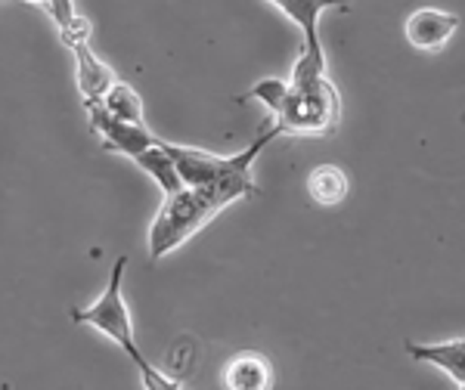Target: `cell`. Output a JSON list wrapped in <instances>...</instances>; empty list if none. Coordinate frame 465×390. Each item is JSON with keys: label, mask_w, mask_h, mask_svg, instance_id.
Listing matches in <instances>:
<instances>
[{"label": "cell", "mask_w": 465, "mask_h": 390, "mask_svg": "<svg viewBox=\"0 0 465 390\" xmlns=\"http://www.w3.org/2000/svg\"><path fill=\"white\" fill-rule=\"evenodd\" d=\"M249 195H258L252 174L230 177L212 186H186L177 195H168L149 227V258H168L171 251L190 242L199 229H205L223 208H230L239 199H249Z\"/></svg>", "instance_id": "1"}, {"label": "cell", "mask_w": 465, "mask_h": 390, "mask_svg": "<svg viewBox=\"0 0 465 390\" xmlns=\"http://www.w3.org/2000/svg\"><path fill=\"white\" fill-rule=\"evenodd\" d=\"M276 137H280V133H276L273 127H267V131H261L258 137L249 142V149H242V152H236V155H212V152H205V149L174 146V142H168V140H162V149L168 152V159L174 161L183 186H212L230 177L252 174L254 159H258L270 146V140H276Z\"/></svg>", "instance_id": "2"}, {"label": "cell", "mask_w": 465, "mask_h": 390, "mask_svg": "<svg viewBox=\"0 0 465 390\" xmlns=\"http://www.w3.org/2000/svg\"><path fill=\"white\" fill-rule=\"evenodd\" d=\"M124 269H127V258H118L115 264H112L106 291L90 307H84V310H72V322H81V326H90L106 337H112V341L124 350V356L131 359V363H137V359L143 356V350H140V344H137L134 319L124 301Z\"/></svg>", "instance_id": "3"}, {"label": "cell", "mask_w": 465, "mask_h": 390, "mask_svg": "<svg viewBox=\"0 0 465 390\" xmlns=\"http://www.w3.org/2000/svg\"><path fill=\"white\" fill-rule=\"evenodd\" d=\"M341 118V100L332 81H320L313 87H292L286 106L273 118V131L280 137H320V133H332Z\"/></svg>", "instance_id": "4"}, {"label": "cell", "mask_w": 465, "mask_h": 390, "mask_svg": "<svg viewBox=\"0 0 465 390\" xmlns=\"http://www.w3.org/2000/svg\"><path fill=\"white\" fill-rule=\"evenodd\" d=\"M273 6L280 13H286L304 34V47L295 59L289 87L302 90L326 81V54H322V44H320V19L332 6L341 10V4H329V0H273Z\"/></svg>", "instance_id": "5"}, {"label": "cell", "mask_w": 465, "mask_h": 390, "mask_svg": "<svg viewBox=\"0 0 465 390\" xmlns=\"http://www.w3.org/2000/svg\"><path fill=\"white\" fill-rule=\"evenodd\" d=\"M84 112H87L90 131L103 140V149H106V152H118V155H127V159H137V155H143L146 149L159 146V137H155L149 127L118 122V118H112L103 106H84Z\"/></svg>", "instance_id": "6"}, {"label": "cell", "mask_w": 465, "mask_h": 390, "mask_svg": "<svg viewBox=\"0 0 465 390\" xmlns=\"http://www.w3.org/2000/svg\"><path fill=\"white\" fill-rule=\"evenodd\" d=\"M460 16L450 10H438V6H422V10H412L407 22H403V34H407L412 50H422V54H438L450 44V37L460 28Z\"/></svg>", "instance_id": "7"}, {"label": "cell", "mask_w": 465, "mask_h": 390, "mask_svg": "<svg viewBox=\"0 0 465 390\" xmlns=\"http://www.w3.org/2000/svg\"><path fill=\"white\" fill-rule=\"evenodd\" d=\"M69 50L74 56V84H78L81 102H84V106H100L103 96L115 84V74H112L109 65L90 50V41L72 44Z\"/></svg>", "instance_id": "8"}, {"label": "cell", "mask_w": 465, "mask_h": 390, "mask_svg": "<svg viewBox=\"0 0 465 390\" xmlns=\"http://www.w3.org/2000/svg\"><path fill=\"white\" fill-rule=\"evenodd\" d=\"M227 390H273V366L258 350H239L223 366Z\"/></svg>", "instance_id": "9"}, {"label": "cell", "mask_w": 465, "mask_h": 390, "mask_svg": "<svg viewBox=\"0 0 465 390\" xmlns=\"http://www.w3.org/2000/svg\"><path fill=\"white\" fill-rule=\"evenodd\" d=\"M407 356L416 363H429L447 372L460 387H465V335L440 344H407Z\"/></svg>", "instance_id": "10"}, {"label": "cell", "mask_w": 465, "mask_h": 390, "mask_svg": "<svg viewBox=\"0 0 465 390\" xmlns=\"http://www.w3.org/2000/svg\"><path fill=\"white\" fill-rule=\"evenodd\" d=\"M348 190H351L348 174H344L339 164H320V168H313L311 177H307V192H311V199L322 208L341 205V201L348 199Z\"/></svg>", "instance_id": "11"}, {"label": "cell", "mask_w": 465, "mask_h": 390, "mask_svg": "<svg viewBox=\"0 0 465 390\" xmlns=\"http://www.w3.org/2000/svg\"><path fill=\"white\" fill-rule=\"evenodd\" d=\"M134 164H137L140 171H146V174L159 183L164 199H168V195H177L180 190H186L183 180H180V174H177V168H174V161H171L168 152L162 149V140H159V146H153V149H146L143 155H137Z\"/></svg>", "instance_id": "12"}, {"label": "cell", "mask_w": 465, "mask_h": 390, "mask_svg": "<svg viewBox=\"0 0 465 390\" xmlns=\"http://www.w3.org/2000/svg\"><path fill=\"white\" fill-rule=\"evenodd\" d=\"M100 106L106 109L112 118H118V122H124V124H137V127H146L143 100H140L137 90H134L131 84H124V81H115V84H112V90H109L106 96H103Z\"/></svg>", "instance_id": "13"}, {"label": "cell", "mask_w": 465, "mask_h": 390, "mask_svg": "<svg viewBox=\"0 0 465 390\" xmlns=\"http://www.w3.org/2000/svg\"><path fill=\"white\" fill-rule=\"evenodd\" d=\"M289 93H292V87L286 84V81H276V78H264V81H258L249 93L242 96V100H258V102H264L270 115H280L282 106H286V100H289Z\"/></svg>", "instance_id": "14"}, {"label": "cell", "mask_w": 465, "mask_h": 390, "mask_svg": "<svg viewBox=\"0 0 465 390\" xmlns=\"http://www.w3.org/2000/svg\"><path fill=\"white\" fill-rule=\"evenodd\" d=\"M137 372H140V381H143L146 390H183V385H180L177 378H171V375H164L159 366H153L146 356H140L137 363Z\"/></svg>", "instance_id": "15"}, {"label": "cell", "mask_w": 465, "mask_h": 390, "mask_svg": "<svg viewBox=\"0 0 465 390\" xmlns=\"http://www.w3.org/2000/svg\"><path fill=\"white\" fill-rule=\"evenodd\" d=\"M460 390H465V387H460Z\"/></svg>", "instance_id": "16"}]
</instances>
